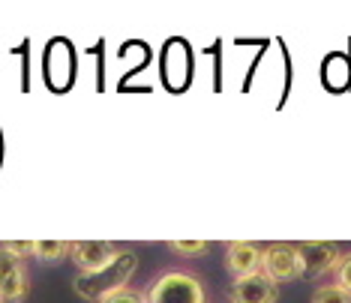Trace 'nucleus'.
Instances as JSON below:
<instances>
[{
  "mask_svg": "<svg viewBox=\"0 0 351 303\" xmlns=\"http://www.w3.org/2000/svg\"><path fill=\"white\" fill-rule=\"evenodd\" d=\"M0 250L19 255V258H25V255H34V241H15V243H0Z\"/></svg>",
  "mask_w": 351,
  "mask_h": 303,
  "instance_id": "nucleus-14",
  "label": "nucleus"
},
{
  "mask_svg": "<svg viewBox=\"0 0 351 303\" xmlns=\"http://www.w3.org/2000/svg\"><path fill=\"white\" fill-rule=\"evenodd\" d=\"M231 303H276L279 300V285L265 274H252L243 279H234L228 291Z\"/></svg>",
  "mask_w": 351,
  "mask_h": 303,
  "instance_id": "nucleus-6",
  "label": "nucleus"
},
{
  "mask_svg": "<svg viewBox=\"0 0 351 303\" xmlns=\"http://www.w3.org/2000/svg\"><path fill=\"white\" fill-rule=\"evenodd\" d=\"M169 250L178 252V255H204L207 250H210V243L207 241H171Z\"/></svg>",
  "mask_w": 351,
  "mask_h": 303,
  "instance_id": "nucleus-11",
  "label": "nucleus"
},
{
  "mask_svg": "<svg viewBox=\"0 0 351 303\" xmlns=\"http://www.w3.org/2000/svg\"><path fill=\"white\" fill-rule=\"evenodd\" d=\"M27 294L25 258L0 250V303H21Z\"/></svg>",
  "mask_w": 351,
  "mask_h": 303,
  "instance_id": "nucleus-5",
  "label": "nucleus"
},
{
  "mask_svg": "<svg viewBox=\"0 0 351 303\" xmlns=\"http://www.w3.org/2000/svg\"><path fill=\"white\" fill-rule=\"evenodd\" d=\"M73 252V243L66 241H34V255L39 261H60Z\"/></svg>",
  "mask_w": 351,
  "mask_h": 303,
  "instance_id": "nucleus-9",
  "label": "nucleus"
},
{
  "mask_svg": "<svg viewBox=\"0 0 351 303\" xmlns=\"http://www.w3.org/2000/svg\"><path fill=\"white\" fill-rule=\"evenodd\" d=\"M135 267H138V258L135 252H121L111 265H106L102 270H93V274H78L73 279V289L78 298L90 300V303H102L111 294L123 291L126 282L132 279Z\"/></svg>",
  "mask_w": 351,
  "mask_h": 303,
  "instance_id": "nucleus-1",
  "label": "nucleus"
},
{
  "mask_svg": "<svg viewBox=\"0 0 351 303\" xmlns=\"http://www.w3.org/2000/svg\"><path fill=\"white\" fill-rule=\"evenodd\" d=\"M313 303H351V294L342 291L339 285H322L313 291Z\"/></svg>",
  "mask_w": 351,
  "mask_h": 303,
  "instance_id": "nucleus-10",
  "label": "nucleus"
},
{
  "mask_svg": "<svg viewBox=\"0 0 351 303\" xmlns=\"http://www.w3.org/2000/svg\"><path fill=\"white\" fill-rule=\"evenodd\" d=\"M298 252H300V261H303V276L306 279H318L330 270L339 267L342 261V252L337 243L330 241H306V243H298Z\"/></svg>",
  "mask_w": 351,
  "mask_h": 303,
  "instance_id": "nucleus-4",
  "label": "nucleus"
},
{
  "mask_svg": "<svg viewBox=\"0 0 351 303\" xmlns=\"http://www.w3.org/2000/svg\"><path fill=\"white\" fill-rule=\"evenodd\" d=\"M147 303H204V289L198 276L183 274V270H169L150 285Z\"/></svg>",
  "mask_w": 351,
  "mask_h": 303,
  "instance_id": "nucleus-2",
  "label": "nucleus"
},
{
  "mask_svg": "<svg viewBox=\"0 0 351 303\" xmlns=\"http://www.w3.org/2000/svg\"><path fill=\"white\" fill-rule=\"evenodd\" d=\"M69 255H73L78 274H93V270H102L106 265H111L121 255V250L106 241H82V243H73Z\"/></svg>",
  "mask_w": 351,
  "mask_h": 303,
  "instance_id": "nucleus-7",
  "label": "nucleus"
},
{
  "mask_svg": "<svg viewBox=\"0 0 351 303\" xmlns=\"http://www.w3.org/2000/svg\"><path fill=\"white\" fill-rule=\"evenodd\" d=\"M102 303H147V298H145V294H138V291H132V289H123V291L106 298Z\"/></svg>",
  "mask_w": 351,
  "mask_h": 303,
  "instance_id": "nucleus-13",
  "label": "nucleus"
},
{
  "mask_svg": "<svg viewBox=\"0 0 351 303\" xmlns=\"http://www.w3.org/2000/svg\"><path fill=\"white\" fill-rule=\"evenodd\" d=\"M337 285H339L342 291L351 294V252L342 255V261H339V267H337Z\"/></svg>",
  "mask_w": 351,
  "mask_h": 303,
  "instance_id": "nucleus-12",
  "label": "nucleus"
},
{
  "mask_svg": "<svg viewBox=\"0 0 351 303\" xmlns=\"http://www.w3.org/2000/svg\"><path fill=\"white\" fill-rule=\"evenodd\" d=\"M261 252L255 243H246V241H234L226 246V267L231 270L234 279H243V276H252V274H261Z\"/></svg>",
  "mask_w": 351,
  "mask_h": 303,
  "instance_id": "nucleus-8",
  "label": "nucleus"
},
{
  "mask_svg": "<svg viewBox=\"0 0 351 303\" xmlns=\"http://www.w3.org/2000/svg\"><path fill=\"white\" fill-rule=\"evenodd\" d=\"M261 274L274 282H294V279H303V261L298 246L291 243H274L261 252Z\"/></svg>",
  "mask_w": 351,
  "mask_h": 303,
  "instance_id": "nucleus-3",
  "label": "nucleus"
}]
</instances>
